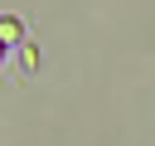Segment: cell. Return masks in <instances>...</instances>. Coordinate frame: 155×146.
<instances>
[{"label": "cell", "instance_id": "6da1fadb", "mask_svg": "<svg viewBox=\"0 0 155 146\" xmlns=\"http://www.w3.org/2000/svg\"><path fill=\"white\" fill-rule=\"evenodd\" d=\"M19 34H24V24L15 15H0V44H19Z\"/></svg>", "mask_w": 155, "mask_h": 146}, {"label": "cell", "instance_id": "7a4b0ae2", "mask_svg": "<svg viewBox=\"0 0 155 146\" xmlns=\"http://www.w3.org/2000/svg\"><path fill=\"white\" fill-rule=\"evenodd\" d=\"M0 54H5V44H0Z\"/></svg>", "mask_w": 155, "mask_h": 146}]
</instances>
